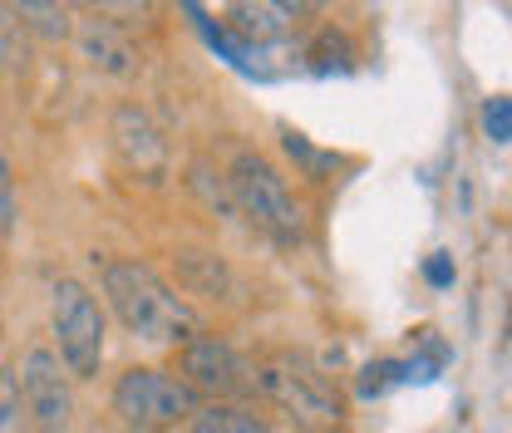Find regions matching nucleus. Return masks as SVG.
I'll list each match as a JSON object with an SVG mask.
<instances>
[{
  "label": "nucleus",
  "mask_w": 512,
  "mask_h": 433,
  "mask_svg": "<svg viewBox=\"0 0 512 433\" xmlns=\"http://www.w3.org/2000/svg\"><path fill=\"white\" fill-rule=\"evenodd\" d=\"M25 399H20V379L15 370H0V433H25Z\"/></svg>",
  "instance_id": "14"
},
{
  "label": "nucleus",
  "mask_w": 512,
  "mask_h": 433,
  "mask_svg": "<svg viewBox=\"0 0 512 433\" xmlns=\"http://www.w3.org/2000/svg\"><path fill=\"white\" fill-rule=\"evenodd\" d=\"M178 379L207 404H242L256 394V365L222 335H197L178 350Z\"/></svg>",
  "instance_id": "6"
},
{
  "label": "nucleus",
  "mask_w": 512,
  "mask_h": 433,
  "mask_svg": "<svg viewBox=\"0 0 512 433\" xmlns=\"http://www.w3.org/2000/svg\"><path fill=\"white\" fill-rule=\"evenodd\" d=\"M183 429L188 433H266V424L256 419L247 404H202Z\"/></svg>",
  "instance_id": "12"
},
{
  "label": "nucleus",
  "mask_w": 512,
  "mask_h": 433,
  "mask_svg": "<svg viewBox=\"0 0 512 433\" xmlns=\"http://www.w3.org/2000/svg\"><path fill=\"white\" fill-rule=\"evenodd\" d=\"M256 394L266 404H276L301 433H335L345 419V404L335 394V384L301 355L276 350L256 365Z\"/></svg>",
  "instance_id": "3"
},
{
  "label": "nucleus",
  "mask_w": 512,
  "mask_h": 433,
  "mask_svg": "<svg viewBox=\"0 0 512 433\" xmlns=\"http://www.w3.org/2000/svg\"><path fill=\"white\" fill-rule=\"evenodd\" d=\"M20 379V399H25V419L35 433H69L74 424V379L64 370V360L45 345H30L15 365Z\"/></svg>",
  "instance_id": "7"
},
{
  "label": "nucleus",
  "mask_w": 512,
  "mask_h": 433,
  "mask_svg": "<svg viewBox=\"0 0 512 433\" xmlns=\"http://www.w3.org/2000/svg\"><path fill=\"white\" fill-rule=\"evenodd\" d=\"M0 10H5L25 35H35V40H45V45H60V40L74 35V25H69L60 0H0Z\"/></svg>",
  "instance_id": "11"
},
{
  "label": "nucleus",
  "mask_w": 512,
  "mask_h": 433,
  "mask_svg": "<svg viewBox=\"0 0 512 433\" xmlns=\"http://www.w3.org/2000/svg\"><path fill=\"white\" fill-rule=\"evenodd\" d=\"M227 20L252 45H276L291 30V15L281 5H271V0H227Z\"/></svg>",
  "instance_id": "10"
},
{
  "label": "nucleus",
  "mask_w": 512,
  "mask_h": 433,
  "mask_svg": "<svg viewBox=\"0 0 512 433\" xmlns=\"http://www.w3.org/2000/svg\"><path fill=\"white\" fill-rule=\"evenodd\" d=\"M20 222V197H15V173H10V158L0 153V237H10Z\"/></svg>",
  "instance_id": "16"
},
{
  "label": "nucleus",
  "mask_w": 512,
  "mask_h": 433,
  "mask_svg": "<svg viewBox=\"0 0 512 433\" xmlns=\"http://www.w3.org/2000/svg\"><path fill=\"white\" fill-rule=\"evenodd\" d=\"M424 276H429L434 286H448V281H453V261H448V256H429V261H424Z\"/></svg>",
  "instance_id": "18"
},
{
  "label": "nucleus",
  "mask_w": 512,
  "mask_h": 433,
  "mask_svg": "<svg viewBox=\"0 0 512 433\" xmlns=\"http://www.w3.org/2000/svg\"><path fill=\"white\" fill-rule=\"evenodd\" d=\"M74 50H79V60L89 64L94 74H109V79H133L138 69H143V55H138V45H133V35L124 30H114V25H104V20H79L74 25Z\"/></svg>",
  "instance_id": "9"
},
{
  "label": "nucleus",
  "mask_w": 512,
  "mask_h": 433,
  "mask_svg": "<svg viewBox=\"0 0 512 433\" xmlns=\"http://www.w3.org/2000/svg\"><path fill=\"white\" fill-rule=\"evenodd\" d=\"M227 187H232V207L252 222L261 237H271L276 247H296L306 237V212L296 202V192L286 183V173L256 153V148H242L227 168Z\"/></svg>",
  "instance_id": "2"
},
{
  "label": "nucleus",
  "mask_w": 512,
  "mask_h": 433,
  "mask_svg": "<svg viewBox=\"0 0 512 433\" xmlns=\"http://www.w3.org/2000/svg\"><path fill=\"white\" fill-rule=\"evenodd\" d=\"M109 143H114V158L124 163V173L143 178V183H163V178H168L173 153H168L163 128L148 119V109L119 104V109L109 114Z\"/></svg>",
  "instance_id": "8"
},
{
  "label": "nucleus",
  "mask_w": 512,
  "mask_h": 433,
  "mask_svg": "<svg viewBox=\"0 0 512 433\" xmlns=\"http://www.w3.org/2000/svg\"><path fill=\"white\" fill-rule=\"evenodd\" d=\"M60 5H74V10H84V15L94 10V0H60Z\"/></svg>",
  "instance_id": "20"
},
{
  "label": "nucleus",
  "mask_w": 512,
  "mask_h": 433,
  "mask_svg": "<svg viewBox=\"0 0 512 433\" xmlns=\"http://www.w3.org/2000/svg\"><path fill=\"white\" fill-rule=\"evenodd\" d=\"M25 60V30L0 10V64H20Z\"/></svg>",
  "instance_id": "17"
},
{
  "label": "nucleus",
  "mask_w": 512,
  "mask_h": 433,
  "mask_svg": "<svg viewBox=\"0 0 512 433\" xmlns=\"http://www.w3.org/2000/svg\"><path fill=\"white\" fill-rule=\"evenodd\" d=\"M197 409H202V399L192 394L178 374L158 370V365H133V370H124L114 379V414L138 433L188 424Z\"/></svg>",
  "instance_id": "5"
},
{
  "label": "nucleus",
  "mask_w": 512,
  "mask_h": 433,
  "mask_svg": "<svg viewBox=\"0 0 512 433\" xmlns=\"http://www.w3.org/2000/svg\"><path fill=\"white\" fill-rule=\"evenodd\" d=\"M99 291L114 310V320L124 325L133 340H148V345H188L202 335V320L197 310L138 256H109L99 266Z\"/></svg>",
  "instance_id": "1"
},
{
  "label": "nucleus",
  "mask_w": 512,
  "mask_h": 433,
  "mask_svg": "<svg viewBox=\"0 0 512 433\" xmlns=\"http://www.w3.org/2000/svg\"><path fill=\"white\" fill-rule=\"evenodd\" d=\"M50 335H55V355L64 360L69 379H94L104 370V310L94 301V291L74 276H60L50 291Z\"/></svg>",
  "instance_id": "4"
},
{
  "label": "nucleus",
  "mask_w": 512,
  "mask_h": 433,
  "mask_svg": "<svg viewBox=\"0 0 512 433\" xmlns=\"http://www.w3.org/2000/svg\"><path fill=\"white\" fill-rule=\"evenodd\" d=\"M271 5H281V10H286V15L296 20V15H311V10H320L325 0H271Z\"/></svg>",
  "instance_id": "19"
},
{
  "label": "nucleus",
  "mask_w": 512,
  "mask_h": 433,
  "mask_svg": "<svg viewBox=\"0 0 512 433\" xmlns=\"http://www.w3.org/2000/svg\"><path fill=\"white\" fill-rule=\"evenodd\" d=\"M89 15L104 20V25H114V30H124V35H133L138 25H153L163 15V0H94Z\"/></svg>",
  "instance_id": "13"
},
{
  "label": "nucleus",
  "mask_w": 512,
  "mask_h": 433,
  "mask_svg": "<svg viewBox=\"0 0 512 433\" xmlns=\"http://www.w3.org/2000/svg\"><path fill=\"white\" fill-rule=\"evenodd\" d=\"M478 124H483V133H488L493 143H512V94L488 99L483 114H478Z\"/></svg>",
  "instance_id": "15"
}]
</instances>
